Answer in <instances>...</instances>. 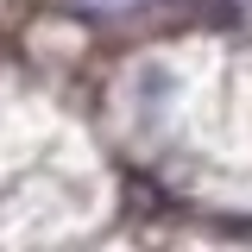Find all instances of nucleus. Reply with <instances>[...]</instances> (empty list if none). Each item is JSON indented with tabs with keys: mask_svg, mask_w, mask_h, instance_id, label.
Listing matches in <instances>:
<instances>
[{
	"mask_svg": "<svg viewBox=\"0 0 252 252\" xmlns=\"http://www.w3.org/2000/svg\"><path fill=\"white\" fill-rule=\"evenodd\" d=\"M69 6H94V13H126V6H145V0H69Z\"/></svg>",
	"mask_w": 252,
	"mask_h": 252,
	"instance_id": "nucleus-1",
	"label": "nucleus"
}]
</instances>
